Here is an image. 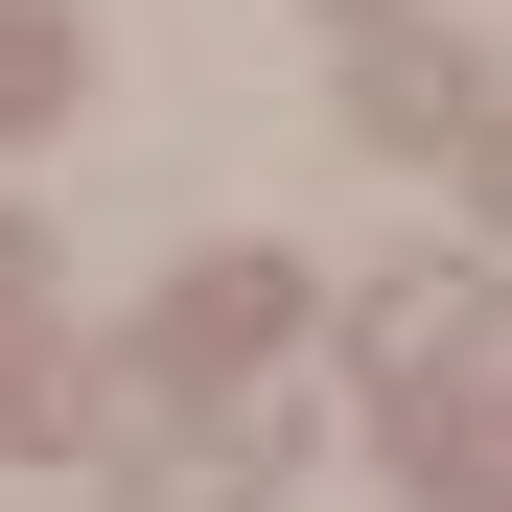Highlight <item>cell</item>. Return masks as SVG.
Instances as JSON below:
<instances>
[{
    "label": "cell",
    "instance_id": "ba28073f",
    "mask_svg": "<svg viewBox=\"0 0 512 512\" xmlns=\"http://www.w3.org/2000/svg\"><path fill=\"white\" fill-rule=\"evenodd\" d=\"M466 210H489V233H512V117H489V140H466Z\"/></svg>",
    "mask_w": 512,
    "mask_h": 512
},
{
    "label": "cell",
    "instance_id": "8992f818",
    "mask_svg": "<svg viewBox=\"0 0 512 512\" xmlns=\"http://www.w3.org/2000/svg\"><path fill=\"white\" fill-rule=\"evenodd\" d=\"M419 489H466V512H512V419H419Z\"/></svg>",
    "mask_w": 512,
    "mask_h": 512
},
{
    "label": "cell",
    "instance_id": "5b68a950",
    "mask_svg": "<svg viewBox=\"0 0 512 512\" xmlns=\"http://www.w3.org/2000/svg\"><path fill=\"white\" fill-rule=\"evenodd\" d=\"M350 117H373V140H489V70H466L443 24H373V70H350Z\"/></svg>",
    "mask_w": 512,
    "mask_h": 512
},
{
    "label": "cell",
    "instance_id": "7a4b0ae2",
    "mask_svg": "<svg viewBox=\"0 0 512 512\" xmlns=\"http://www.w3.org/2000/svg\"><path fill=\"white\" fill-rule=\"evenodd\" d=\"M117 512H280V419H256V396H187L163 443H117Z\"/></svg>",
    "mask_w": 512,
    "mask_h": 512
},
{
    "label": "cell",
    "instance_id": "3957f363",
    "mask_svg": "<svg viewBox=\"0 0 512 512\" xmlns=\"http://www.w3.org/2000/svg\"><path fill=\"white\" fill-rule=\"evenodd\" d=\"M350 350H373V396H443V373L489 350V280H466V256H419V280L350 303Z\"/></svg>",
    "mask_w": 512,
    "mask_h": 512
},
{
    "label": "cell",
    "instance_id": "52a82bcc",
    "mask_svg": "<svg viewBox=\"0 0 512 512\" xmlns=\"http://www.w3.org/2000/svg\"><path fill=\"white\" fill-rule=\"evenodd\" d=\"M70 94V24H47V0H0V117H47Z\"/></svg>",
    "mask_w": 512,
    "mask_h": 512
},
{
    "label": "cell",
    "instance_id": "277c9868",
    "mask_svg": "<svg viewBox=\"0 0 512 512\" xmlns=\"http://www.w3.org/2000/svg\"><path fill=\"white\" fill-rule=\"evenodd\" d=\"M117 396H140L117 350H24V373H0V443H24V466H70V443H94V466H117V443H140Z\"/></svg>",
    "mask_w": 512,
    "mask_h": 512
},
{
    "label": "cell",
    "instance_id": "6da1fadb",
    "mask_svg": "<svg viewBox=\"0 0 512 512\" xmlns=\"http://www.w3.org/2000/svg\"><path fill=\"white\" fill-rule=\"evenodd\" d=\"M280 326H303V280H280V256H187V280H163V326H140V396H256V373H280Z\"/></svg>",
    "mask_w": 512,
    "mask_h": 512
}]
</instances>
